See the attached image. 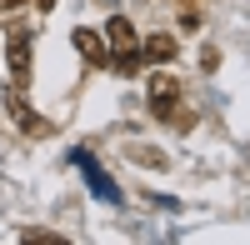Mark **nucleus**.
Segmentation results:
<instances>
[{"instance_id": "obj_1", "label": "nucleus", "mask_w": 250, "mask_h": 245, "mask_svg": "<svg viewBox=\"0 0 250 245\" xmlns=\"http://www.w3.org/2000/svg\"><path fill=\"white\" fill-rule=\"evenodd\" d=\"M105 65L115 70V75H140V35H135V25L125 15H115L110 25H105Z\"/></svg>"}, {"instance_id": "obj_2", "label": "nucleus", "mask_w": 250, "mask_h": 245, "mask_svg": "<svg viewBox=\"0 0 250 245\" xmlns=\"http://www.w3.org/2000/svg\"><path fill=\"white\" fill-rule=\"evenodd\" d=\"M150 110H155V120H170L175 130H190L195 125V115L190 110H180V80L175 75H150Z\"/></svg>"}, {"instance_id": "obj_3", "label": "nucleus", "mask_w": 250, "mask_h": 245, "mask_svg": "<svg viewBox=\"0 0 250 245\" xmlns=\"http://www.w3.org/2000/svg\"><path fill=\"white\" fill-rule=\"evenodd\" d=\"M5 65H10V80H15V85H30V35H25V25H15V30H10Z\"/></svg>"}, {"instance_id": "obj_4", "label": "nucleus", "mask_w": 250, "mask_h": 245, "mask_svg": "<svg viewBox=\"0 0 250 245\" xmlns=\"http://www.w3.org/2000/svg\"><path fill=\"white\" fill-rule=\"evenodd\" d=\"M5 105H10V120H15L20 130H30V135H45V130H50L45 120H40V115L25 105V95H20V90H10V95H5Z\"/></svg>"}, {"instance_id": "obj_5", "label": "nucleus", "mask_w": 250, "mask_h": 245, "mask_svg": "<svg viewBox=\"0 0 250 245\" xmlns=\"http://www.w3.org/2000/svg\"><path fill=\"white\" fill-rule=\"evenodd\" d=\"M140 60H150V65H165V60H175V40L170 35H150L140 45Z\"/></svg>"}, {"instance_id": "obj_6", "label": "nucleus", "mask_w": 250, "mask_h": 245, "mask_svg": "<svg viewBox=\"0 0 250 245\" xmlns=\"http://www.w3.org/2000/svg\"><path fill=\"white\" fill-rule=\"evenodd\" d=\"M75 50L90 60V65H105V40H100L95 30H75Z\"/></svg>"}, {"instance_id": "obj_7", "label": "nucleus", "mask_w": 250, "mask_h": 245, "mask_svg": "<svg viewBox=\"0 0 250 245\" xmlns=\"http://www.w3.org/2000/svg\"><path fill=\"white\" fill-rule=\"evenodd\" d=\"M80 165H85V175H90V190H95L100 200H120V190H115L110 180H105V175H100V170L90 165V155H80Z\"/></svg>"}, {"instance_id": "obj_8", "label": "nucleus", "mask_w": 250, "mask_h": 245, "mask_svg": "<svg viewBox=\"0 0 250 245\" xmlns=\"http://www.w3.org/2000/svg\"><path fill=\"white\" fill-rule=\"evenodd\" d=\"M130 160H140V165H165V160H160L155 150H130Z\"/></svg>"}, {"instance_id": "obj_9", "label": "nucleus", "mask_w": 250, "mask_h": 245, "mask_svg": "<svg viewBox=\"0 0 250 245\" xmlns=\"http://www.w3.org/2000/svg\"><path fill=\"white\" fill-rule=\"evenodd\" d=\"M25 245H60V235H40V230H30Z\"/></svg>"}, {"instance_id": "obj_10", "label": "nucleus", "mask_w": 250, "mask_h": 245, "mask_svg": "<svg viewBox=\"0 0 250 245\" xmlns=\"http://www.w3.org/2000/svg\"><path fill=\"white\" fill-rule=\"evenodd\" d=\"M15 5H25V0H0V10H15Z\"/></svg>"}]
</instances>
